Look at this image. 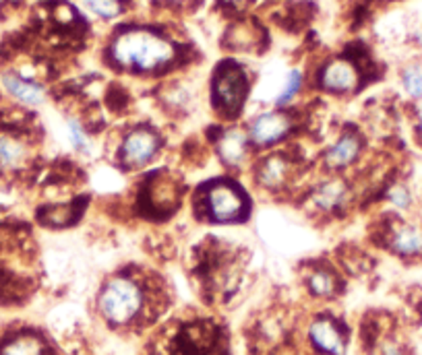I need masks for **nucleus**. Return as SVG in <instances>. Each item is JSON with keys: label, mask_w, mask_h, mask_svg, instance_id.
Returning a JSON list of instances; mask_svg holds the SVG:
<instances>
[{"label": "nucleus", "mask_w": 422, "mask_h": 355, "mask_svg": "<svg viewBox=\"0 0 422 355\" xmlns=\"http://www.w3.org/2000/svg\"><path fill=\"white\" fill-rule=\"evenodd\" d=\"M0 355H41V343L32 335H21L8 341L0 349Z\"/></svg>", "instance_id": "obj_17"}, {"label": "nucleus", "mask_w": 422, "mask_h": 355, "mask_svg": "<svg viewBox=\"0 0 422 355\" xmlns=\"http://www.w3.org/2000/svg\"><path fill=\"white\" fill-rule=\"evenodd\" d=\"M85 8L102 21H112L122 15V0H83Z\"/></svg>", "instance_id": "obj_18"}, {"label": "nucleus", "mask_w": 422, "mask_h": 355, "mask_svg": "<svg viewBox=\"0 0 422 355\" xmlns=\"http://www.w3.org/2000/svg\"><path fill=\"white\" fill-rule=\"evenodd\" d=\"M180 48L166 32L147 25L118 27L106 48L110 67L135 74H159L178 60Z\"/></svg>", "instance_id": "obj_1"}, {"label": "nucleus", "mask_w": 422, "mask_h": 355, "mask_svg": "<svg viewBox=\"0 0 422 355\" xmlns=\"http://www.w3.org/2000/svg\"><path fill=\"white\" fill-rule=\"evenodd\" d=\"M381 355H408L404 347H400L397 343H385Z\"/></svg>", "instance_id": "obj_23"}, {"label": "nucleus", "mask_w": 422, "mask_h": 355, "mask_svg": "<svg viewBox=\"0 0 422 355\" xmlns=\"http://www.w3.org/2000/svg\"><path fill=\"white\" fill-rule=\"evenodd\" d=\"M201 205H203V213H207L211 221H218V223L240 221L244 219L249 209L246 194L230 182H216L205 186L201 192Z\"/></svg>", "instance_id": "obj_4"}, {"label": "nucleus", "mask_w": 422, "mask_h": 355, "mask_svg": "<svg viewBox=\"0 0 422 355\" xmlns=\"http://www.w3.org/2000/svg\"><path fill=\"white\" fill-rule=\"evenodd\" d=\"M387 246L400 258L421 260L422 258V225L414 221L397 219L389 229Z\"/></svg>", "instance_id": "obj_6"}, {"label": "nucleus", "mask_w": 422, "mask_h": 355, "mask_svg": "<svg viewBox=\"0 0 422 355\" xmlns=\"http://www.w3.org/2000/svg\"><path fill=\"white\" fill-rule=\"evenodd\" d=\"M143 310V289L131 277H114L100 293V312L112 324H128Z\"/></svg>", "instance_id": "obj_3"}, {"label": "nucleus", "mask_w": 422, "mask_h": 355, "mask_svg": "<svg viewBox=\"0 0 422 355\" xmlns=\"http://www.w3.org/2000/svg\"><path fill=\"white\" fill-rule=\"evenodd\" d=\"M25 161L27 145L13 135H0V170H17Z\"/></svg>", "instance_id": "obj_11"}, {"label": "nucleus", "mask_w": 422, "mask_h": 355, "mask_svg": "<svg viewBox=\"0 0 422 355\" xmlns=\"http://www.w3.org/2000/svg\"><path fill=\"white\" fill-rule=\"evenodd\" d=\"M292 128V120L288 114L284 112H265V114H259L253 122H251V128H249V135H251V141L259 147H268L273 142L282 141Z\"/></svg>", "instance_id": "obj_8"}, {"label": "nucleus", "mask_w": 422, "mask_h": 355, "mask_svg": "<svg viewBox=\"0 0 422 355\" xmlns=\"http://www.w3.org/2000/svg\"><path fill=\"white\" fill-rule=\"evenodd\" d=\"M387 199H389V203H391L397 211H408V209H412V205H414V194H412V190H410L408 186H404V184H395V186L387 192Z\"/></svg>", "instance_id": "obj_20"}, {"label": "nucleus", "mask_w": 422, "mask_h": 355, "mask_svg": "<svg viewBox=\"0 0 422 355\" xmlns=\"http://www.w3.org/2000/svg\"><path fill=\"white\" fill-rule=\"evenodd\" d=\"M218 151L226 166L238 168L246 157V137L240 130H228L218 145Z\"/></svg>", "instance_id": "obj_12"}, {"label": "nucleus", "mask_w": 422, "mask_h": 355, "mask_svg": "<svg viewBox=\"0 0 422 355\" xmlns=\"http://www.w3.org/2000/svg\"><path fill=\"white\" fill-rule=\"evenodd\" d=\"M360 149H362V142H360V139L354 133L352 135H344L340 141L331 147V151L327 153V161L331 166H338V168L350 166V163H354L358 159Z\"/></svg>", "instance_id": "obj_13"}, {"label": "nucleus", "mask_w": 422, "mask_h": 355, "mask_svg": "<svg viewBox=\"0 0 422 355\" xmlns=\"http://www.w3.org/2000/svg\"><path fill=\"white\" fill-rule=\"evenodd\" d=\"M301 87H303V72L298 71V69H294V71L288 72V76L284 81V87L279 89V93L275 98V104L277 106H288L298 95Z\"/></svg>", "instance_id": "obj_19"}, {"label": "nucleus", "mask_w": 422, "mask_h": 355, "mask_svg": "<svg viewBox=\"0 0 422 355\" xmlns=\"http://www.w3.org/2000/svg\"><path fill=\"white\" fill-rule=\"evenodd\" d=\"M0 83H2L4 91L23 106H39L46 100V89L39 83H36L34 79H27L19 72H2Z\"/></svg>", "instance_id": "obj_9"}, {"label": "nucleus", "mask_w": 422, "mask_h": 355, "mask_svg": "<svg viewBox=\"0 0 422 355\" xmlns=\"http://www.w3.org/2000/svg\"><path fill=\"white\" fill-rule=\"evenodd\" d=\"M226 4H230V6H240V4H244V2H249V0H224Z\"/></svg>", "instance_id": "obj_25"}, {"label": "nucleus", "mask_w": 422, "mask_h": 355, "mask_svg": "<svg viewBox=\"0 0 422 355\" xmlns=\"http://www.w3.org/2000/svg\"><path fill=\"white\" fill-rule=\"evenodd\" d=\"M4 2H6V0H0V11H2V6H4Z\"/></svg>", "instance_id": "obj_26"}, {"label": "nucleus", "mask_w": 422, "mask_h": 355, "mask_svg": "<svg viewBox=\"0 0 422 355\" xmlns=\"http://www.w3.org/2000/svg\"><path fill=\"white\" fill-rule=\"evenodd\" d=\"M69 137H71V142L77 149H85L87 147V137H85L83 128L79 126L77 120H69Z\"/></svg>", "instance_id": "obj_22"}, {"label": "nucleus", "mask_w": 422, "mask_h": 355, "mask_svg": "<svg viewBox=\"0 0 422 355\" xmlns=\"http://www.w3.org/2000/svg\"><path fill=\"white\" fill-rule=\"evenodd\" d=\"M166 4H172V6H183V4H191L194 0H164Z\"/></svg>", "instance_id": "obj_24"}, {"label": "nucleus", "mask_w": 422, "mask_h": 355, "mask_svg": "<svg viewBox=\"0 0 422 355\" xmlns=\"http://www.w3.org/2000/svg\"><path fill=\"white\" fill-rule=\"evenodd\" d=\"M317 85L334 95H345L358 89L360 85V71L348 58H331L321 67L317 74Z\"/></svg>", "instance_id": "obj_5"}, {"label": "nucleus", "mask_w": 422, "mask_h": 355, "mask_svg": "<svg viewBox=\"0 0 422 355\" xmlns=\"http://www.w3.org/2000/svg\"><path fill=\"white\" fill-rule=\"evenodd\" d=\"M402 89L410 100H422V62H410L400 72Z\"/></svg>", "instance_id": "obj_14"}, {"label": "nucleus", "mask_w": 422, "mask_h": 355, "mask_svg": "<svg viewBox=\"0 0 422 355\" xmlns=\"http://www.w3.org/2000/svg\"><path fill=\"white\" fill-rule=\"evenodd\" d=\"M345 199V188L342 182H329L325 184L317 194H315V201L321 209L325 211H334L338 209Z\"/></svg>", "instance_id": "obj_15"}, {"label": "nucleus", "mask_w": 422, "mask_h": 355, "mask_svg": "<svg viewBox=\"0 0 422 355\" xmlns=\"http://www.w3.org/2000/svg\"><path fill=\"white\" fill-rule=\"evenodd\" d=\"M308 287L315 295H331L334 289H336V281L327 271H317V273L310 275Z\"/></svg>", "instance_id": "obj_21"}, {"label": "nucleus", "mask_w": 422, "mask_h": 355, "mask_svg": "<svg viewBox=\"0 0 422 355\" xmlns=\"http://www.w3.org/2000/svg\"><path fill=\"white\" fill-rule=\"evenodd\" d=\"M251 81L246 69L236 60H224L211 74V104L220 116L236 118L246 104Z\"/></svg>", "instance_id": "obj_2"}, {"label": "nucleus", "mask_w": 422, "mask_h": 355, "mask_svg": "<svg viewBox=\"0 0 422 355\" xmlns=\"http://www.w3.org/2000/svg\"><path fill=\"white\" fill-rule=\"evenodd\" d=\"M159 149V137L152 128H135L126 135L122 141L120 157L126 166L137 168L154 159V155Z\"/></svg>", "instance_id": "obj_7"}, {"label": "nucleus", "mask_w": 422, "mask_h": 355, "mask_svg": "<svg viewBox=\"0 0 422 355\" xmlns=\"http://www.w3.org/2000/svg\"><path fill=\"white\" fill-rule=\"evenodd\" d=\"M288 174V166L282 157H269L263 161V166L259 168V180L265 186H277L284 182V178Z\"/></svg>", "instance_id": "obj_16"}, {"label": "nucleus", "mask_w": 422, "mask_h": 355, "mask_svg": "<svg viewBox=\"0 0 422 355\" xmlns=\"http://www.w3.org/2000/svg\"><path fill=\"white\" fill-rule=\"evenodd\" d=\"M310 341L325 354L329 355H342L344 354V341L342 335L338 333V328L327 322V320H319L310 326Z\"/></svg>", "instance_id": "obj_10"}]
</instances>
